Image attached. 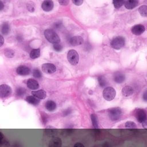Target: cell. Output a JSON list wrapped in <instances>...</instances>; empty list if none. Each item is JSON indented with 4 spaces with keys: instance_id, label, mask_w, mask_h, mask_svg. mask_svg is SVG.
<instances>
[{
    "instance_id": "obj_1",
    "label": "cell",
    "mask_w": 147,
    "mask_h": 147,
    "mask_svg": "<svg viewBox=\"0 0 147 147\" xmlns=\"http://www.w3.org/2000/svg\"><path fill=\"white\" fill-rule=\"evenodd\" d=\"M44 36L46 39L51 43L57 44L60 42V39L57 34L52 30H47L44 31Z\"/></svg>"
},
{
    "instance_id": "obj_2",
    "label": "cell",
    "mask_w": 147,
    "mask_h": 147,
    "mask_svg": "<svg viewBox=\"0 0 147 147\" xmlns=\"http://www.w3.org/2000/svg\"><path fill=\"white\" fill-rule=\"evenodd\" d=\"M122 115V112L120 108H111L109 111V116L112 121H117L119 120Z\"/></svg>"
},
{
    "instance_id": "obj_3",
    "label": "cell",
    "mask_w": 147,
    "mask_h": 147,
    "mask_svg": "<svg viewBox=\"0 0 147 147\" xmlns=\"http://www.w3.org/2000/svg\"><path fill=\"white\" fill-rule=\"evenodd\" d=\"M125 44V39L122 36H118L114 38L111 42V46L115 50H119L122 48Z\"/></svg>"
},
{
    "instance_id": "obj_4",
    "label": "cell",
    "mask_w": 147,
    "mask_h": 147,
    "mask_svg": "<svg viewBox=\"0 0 147 147\" xmlns=\"http://www.w3.org/2000/svg\"><path fill=\"white\" fill-rule=\"evenodd\" d=\"M79 59V55L75 50H71L68 51L67 54V59L72 65H77L78 63Z\"/></svg>"
},
{
    "instance_id": "obj_5",
    "label": "cell",
    "mask_w": 147,
    "mask_h": 147,
    "mask_svg": "<svg viewBox=\"0 0 147 147\" xmlns=\"http://www.w3.org/2000/svg\"><path fill=\"white\" fill-rule=\"evenodd\" d=\"M116 95L115 90L111 87H106L103 91V98L109 101H110L115 98Z\"/></svg>"
},
{
    "instance_id": "obj_6",
    "label": "cell",
    "mask_w": 147,
    "mask_h": 147,
    "mask_svg": "<svg viewBox=\"0 0 147 147\" xmlns=\"http://www.w3.org/2000/svg\"><path fill=\"white\" fill-rule=\"evenodd\" d=\"M135 117L137 121L141 123L142 125H146V114L143 109H137L135 111Z\"/></svg>"
},
{
    "instance_id": "obj_7",
    "label": "cell",
    "mask_w": 147,
    "mask_h": 147,
    "mask_svg": "<svg viewBox=\"0 0 147 147\" xmlns=\"http://www.w3.org/2000/svg\"><path fill=\"white\" fill-rule=\"evenodd\" d=\"M11 87L7 85H2L0 86V97L4 98L9 97L12 94Z\"/></svg>"
},
{
    "instance_id": "obj_8",
    "label": "cell",
    "mask_w": 147,
    "mask_h": 147,
    "mask_svg": "<svg viewBox=\"0 0 147 147\" xmlns=\"http://www.w3.org/2000/svg\"><path fill=\"white\" fill-rule=\"evenodd\" d=\"M42 70L44 72L48 74H51L54 73L56 70V68L55 65L51 63H45L43 64L42 66Z\"/></svg>"
},
{
    "instance_id": "obj_9",
    "label": "cell",
    "mask_w": 147,
    "mask_h": 147,
    "mask_svg": "<svg viewBox=\"0 0 147 147\" xmlns=\"http://www.w3.org/2000/svg\"><path fill=\"white\" fill-rule=\"evenodd\" d=\"M145 27L141 24H138L133 26L132 28V32L135 35H140L144 32Z\"/></svg>"
},
{
    "instance_id": "obj_10",
    "label": "cell",
    "mask_w": 147,
    "mask_h": 147,
    "mask_svg": "<svg viewBox=\"0 0 147 147\" xmlns=\"http://www.w3.org/2000/svg\"><path fill=\"white\" fill-rule=\"evenodd\" d=\"M83 43V39L79 36H76L71 38L70 39V43L72 46H78L82 44Z\"/></svg>"
},
{
    "instance_id": "obj_11",
    "label": "cell",
    "mask_w": 147,
    "mask_h": 147,
    "mask_svg": "<svg viewBox=\"0 0 147 147\" xmlns=\"http://www.w3.org/2000/svg\"><path fill=\"white\" fill-rule=\"evenodd\" d=\"M42 7L45 12H50L54 8V3L50 0H46L42 3Z\"/></svg>"
},
{
    "instance_id": "obj_12",
    "label": "cell",
    "mask_w": 147,
    "mask_h": 147,
    "mask_svg": "<svg viewBox=\"0 0 147 147\" xmlns=\"http://www.w3.org/2000/svg\"><path fill=\"white\" fill-rule=\"evenodd\" d=\"M17 73L20 75H28L30 74L31 70L29 67L26 66H20L17 68Z\"/></svg>"
},
{
    "instance_id": "obj_13",
    "label": "cell",
    "mask_w": 147,
    "mask_h": 147,
    "mask_svg": "<svg viewBox=\"0 0 147 147\" xmlns=\"http://www.w3.org/2000/svg\"><path fill=\"white\" fill-rule=\"evenodd\" d=\"M32 94L34 97H36L38 99H44L46 98L47 93L46 92L43 90H40L36 91H32Z\"/></svg>"
},
{
    "instance_id": "obj_14",
    "label": "cell",
    "mask_w": 147,
    "mask_h": 147,
    "mask_svg": "<svg viewBox=\"0 0 147 147\" xmlns=\"http://www.w3.org/2000/svg\"><path fill=\"white\" fill-rule=\"evenodd\" d=\"M138 4V1L136 0H130L124 2V5L128 9H132L136 8Z\"/></svg>"
},
{
    "instance_id": "obj_15",
    "label": "cell",
    "mask_w": 147,
    "mask_h": 147,
    "mask_svg": "<svg viewBox=\"0 0 147 147\" xmlns=\"http://www.w3.org/2000/svg\"><path fill=\"white\" fill-rule=\"evenodd\" d=\"M113 79L116 83H121L125 81V75L123 74L122 73L118 72H115L114 74Z\"/></svg>"
},
{
    "instance_id": "obj_16",
    "label": "cell",
    "mask_w": 147,
    "mask_h": 147,
    "mask_svg": "<svg viewBox=\"0 0 147 147\" xmlns=\"http://www.w3.org/2000/svg\"><path fill=\"white\" fill-rule=\"evenodd\" d=\"M27 86L31 90H36L39 87V85L36 80L30 79L27 81Z\"/></svg>"
},
{
    "instance_id": "obj_17",
    "label": "cell",
    "mask_w": 147,
    "mask_h": 147,
    "mask_svg": "<svg viewBox=\"0 0 147 147\" xmlns=\"http://www.w3.org/2000/svg\"><path fill=\"white\" fill-rule=\"evenodd\" d=\"M134 90L131 86H126L122 90V94L124 97H129L133 94Z\"/></svg>"
},
{
    "instance_id": "obj_18",
    "label": "cell",
    "mask_w": 147,
    "mask_h": 147,
    "mask_svg": "<svg viewBox=\"0 0 147 147\" xmlns=\"http://www.w3.org/2000/svg\"><path fill=\"white\" fill-rule=\"evenodd\" d=\"M0 31H1V32L4 35H8L10 32V31H11L9 25L7 23H3L1 26Z\"/></svg>"
},
{
    "instance_id": "obj_19",
    "label": "cell",
    "mask_w": 147,
    "mask_h": 147,
    "mask_svg": "<svg viewBox=\"0 0 147 147\" xmlns=\"http://www.w3.org/2000/svg\"><path fill=\"white\" fill-rule=\"evenodd\" d=\"M46 108L49 111H53L56 109V104L52 101H48L46 103Z\"/></svg>"
},
{
    "instance_id": "obj_20",
    "label": "cell",
    "mask_w": 147,
    "mask_h": 147,
    "mask_svg": "<svg viewBox=\"0 0 147 147\" xmlns=\"http://www.w3.org/2000/svg\"><path fill=\"white\" fill-rule=\"evenodd\" d=\"M62 141L60 138L58 137L53 138L50 142L49 147H61Z\"/></svg>"
},
{
    "instance_id": "obj_21",
    "label": "cell",
    "mask_w": 147,
    "mask_h": 147,
    "mask_svg": "<svg viewBox=\"0 0 147 147\" xmlns=\"http://www.w3.org/2000/svg\"><path fill=\"white\" fill-rule=\"evenodd\" d=\"M26 101L30 103V104H32L33 105H38L40 103V100L38 98H36V97H34V96H28L26 98Z\"/></svg>"
},
{
    "instance_id": "obj_22",
    "label": "cell",
    "mask_w": 147,
    "mask_h": 147,
    "mask_svg": "<svg viewBox=\"0 0 147 147\" xmlns=\"http://www.w3.org/2000/svg\"><path fill=\"white\" fill-rule=\"evenodd\" d=\"M40 55V50L39 48L32 50L30 53V57L33 59L39 58Z\"/></svg>"
},
{
    "instance_id": "obj_23",
    "label": "cell",
    "mask_w": 147,
    "mask_h": 147,
    "mask_svg": "<svg viewBox=\"0 0 147 147\" xmlns=\"http://www.w3.org/2000/svg\"><path fill=\"white\" fill-rule=\"evenodd\" d=\"M91 119L92 121L93 125L95 129H98V117L96 114H92L91 115Z\"/></svg>"
},
{
    "instance_id": "obj_24",
    "label": "cell",
    "mask_w": 147,
    "mask_h": 147,
    "mask_svg": "<svg viewBox=\"0 0 147 147\" xmlns=\"http://www.w3.org/2000/svg\"><path fill=\"white\" fill-rule=\"evenodd\" d=\"M4 54L7 58H12L15 56V51L10 48H7L5 50Z\"/></svg>"
},
{
    "instance_id": "obj_25",
    "label": "cell",
    "mask_w": 147,
    "mask_h": 147,
    "mask_svg": "<svg viewBox=\"0 0 147 147\" xmlns=\"http://www.w3.org/2000/svg\"><path fill=\"white\" fill-rule=\"evenodd\" d=\"M26 91V90L25 89H24L23 87H19L16 90V94L17 97H22L25 95Z\"/></svg>"
},
{
    "instance_id": "obj_26",
    "label": "cell",
    "mask_w": 147,
    "mask_h": 147,
    "mask_svg": "<svg viewBox=\"0 0 147 147\" xmlns=\"http://www.w3.org/2000/svg\"><path fill=\"white\" fill-rule=\"evenodd\" d=\"M138 11L142 16L143 17L147 16V7L146 5L141 6L138 8Z\"/></svg>"
},
{
    "instance_id": "obj_27",
    "label": "cell",
    "mask_w": 147,
    "mask_h": 147,
    "mask_svg": "<svg viewBox=\"0 0 147 147\" xmlns=\"http://www.w3.org/2000/svg\"><path fill=\"white\" fill-rule=\"evenodd\" d=\"M98 82H99L100 86L102 87H105L106 86V85H107V81H106V79L105 78V77H103L102 75H101V76L98 77Z\"/></svg>"
},
{
    "instance_id": "obj_28",
    "label": "cell",
    "mask_w": 147,
    "mask_h": 147,
    "mask_svg": "<svg viewBox=\"0 0 147 147\" xmlns=\"http://www.w3.org/2000/svg\"><path fill=\"white\" fill-rule=\"evenodd\" d=\"M124 1H121V0H114L113 1V3L114 7L118 9L121 8L124 4Z\"/></svg>"
},
{
    "instance_id": "obj_29",
    "label": "cell",
    "mask_w": 147,
    "mask_h": 147,
    "mask_svg": "<svg viewBox=\"0 0 147 147\" xmlns=\"http://www.w3.org/2000/svg\"><path fill=\"white\" fill-rule=\"evenodd\" d=\"M125 126L127 129H136L137 126L136 124L132 121H128L125 123Z\"/></svg>"
},
{
    "instance_id": "obj_30",
    "label": "cell",
    "mask_w": 147,
    "mask_h": 147,
    "mask_svg": "<svg viewBox=\"0 0 147 147\" xmlns=\"http://www.w3.org/2000/svg\"><path fill=\"white\" fill-rule=\"evenodd\" d=\"M33 75L34 77H35L36 78H40L42 77L41 72L38 69H35L34 70Z\"/></svg>"
},
{
    "instance_id": "obj_31",
    "label": "cell",
    "mask_w": 147,
    "mask_h": 147,
    "mask_svg": "<svg viewBox=\"0 0 147 147\" xmlns=\"http://www.w3.org/2000/svg\"><path fill=\"white\" fill-rule=\"evenodd\" d=\"M53 47H54V49L56 51H61L63 49V46L59 43L54 44Z\"/></svg>"
},
{
    "instance_id": "obj_32",
    "label": "cell",
    "mask_w": 147,
    "mask_h": 147,
    "mask_svg": "<svg viewBox=\"0 0 147 147\" xmlns=\"http://www.w3.org/2000/svg\"><path fill=\"white\" fill-rule=\"evenodd\" d=\"M27 9L31 12H34V11H35V5H34V3H29L27 4Z\"/></svg>"
},
{
    "instance_id": "obj_33",
    "label": "cell",
    "mask_w": 147,
    "mask_h": 147,
    "mask_svg": "<svg viewBox=\"0 0 147 147\" xmlns=\"http://www.w3.org/2000/svg\"><path fill=\"white\" fill-rule=\"evenodd\" d=\"M72 3L77 6H80L83 4V1H82V0H75V1H72Z\"/></svg>"
},
{
    "instance_id": "obj_34",
    "label": "cell",
    "mask_w": 147,
    "mask_h": 147,
    "mask_svg": "<svg viewBox=\"0 0 147 147\" xmlns=\"http://www.w3.org/2000/svg\"><path fill=\"white\" fill-rule=\"evenodd\" d=\"M69 1H66V0H60V1H59V3L62 5H67L68 4Z\"/></svg>"
},
{
    "instance_id": "obj_35",
    "label": "cell",
    "mask_w": 147,
    "mask_h": 147,
    "mask_svg": "<svg viewBox=\"0 0 147 147\" xmlns=\"http://www.w3.org/2000/svg\"><path fill=\"white\" fill-rule=\"evenodd\" d=\"M4 43V38L0 35V47L2 46Z\"/></svg>"
},
{
    "instance_id": "obj_36",
    "label": "cell",
    "mask_w": 147,
    "mask_h": 147,
    "mask_svg": "<svg viewBox=\"0 0 147 147\" xmlns=\"http://www.w3.org/2000/svg\"><path fill=\"white\" fill-rule=\"evenodd\" d=\"M4 8V4L2 1H0V11L3 10Z\"/></svg>"
},
{
    "instance_id": "obj_37",
    "label": "cell",
    "mask_w": 147,
    "mask_h": 147,
    "mask_svg": "<svg viewBox=\"0 0 147 147\" xmlns=\"http://www.w3.org/2000/svg\"><path fill=\"white\" fill-rule=\"evenodd\" d=\"M74 147H85V146L81 143H77L74 145Z\"/></svg>"
},
{
    "instance_id": "obj_38",
    "label": "cell",
    "mask_w": 147,
    "mask_h": 147,
    "mask_svg": "<svg viewBox=\"0 0 147 147\" xmlns=\"http://www.w3.org/2000/svg\"><path fill=\"white\" fill-rule=\"evenodd\" d=\"M60 23H56L55 24V27H56V28H59L60 27V25H62V24H59Z\"/></svg>"
},
{
    "instance_id": "obj_39",
    "label": "cell",
    "mask_w": 147,
    "mask_h": 147,
    "mask_svg": "<svg viewBox=\"0 0 147 147\" xmlns=\"http://www.w3.org/2000/svg\"><path fill=\"white\" fill-rule=\"evenodd\" d=\"M145 101H146V91L145 92V93L144 94V97H143Z\"/></svg>"
}]
</instances>
